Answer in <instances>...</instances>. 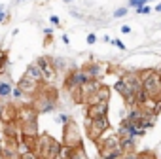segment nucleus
<instances>
[{"label": "nucleus", "mask_w": 161, "mask_h": 159, "mask_svg": "<svg viewBox=\"0 0 161 159\" xmlns=\"http://www.w3.org/2000/svg\"><path fill=\"white\" fill-rule=\"evenodd\" d=\"M99 144V151H104V150H119V138L118 134H112L108 138H104L103 142H97Z\"/></svg>", "instance_id": "ddd939ff"}, {"label": "nucleus", "mask_w": 161, "mask_h": 159, "mask_svg": "<svg viewBox=\"0 0 161 159\" xmlns=\"http://www.w3.org/2000/svg\"><path fill=\"white\" fill-rule=\"evenodd\" d=\"M138 159H157V157H155L153 151H148V150H146V151H140V153H138Z\"/></svg>", "instance_id": "dca6fc26"}, {"label": "nucleus", "mask_w": 161, "mask_h": 159, "mask_svg": "<svg viewBox=\"0 0 161 159\" xmlns=\"http://www.w3.org/2000/svg\"><path fill=\"white\" fill-rule=\"evenodd\" d=\"M150 12V8L148 6H142V8H136V14H148Z\"/></svg>", "instance_id": "412c9836"}, {"label": "nucleus", "mask_w": 161, "mask_h": 159, "mask_svg": "<svg viewBox=\"0 0 161 159\" xmlns=\"http://www.w3.org/2000/svg\"><path fill=\"white\" fill-rule=\"evenodd\" d=\"M21 159H38V155L34 151H23L21 153Z\"/></svg>", "instance_id": "f3484780"}, {"label": "nucleus", "mask_w": 161, "mask_h": 159, "mask_svg": "<svg viewBox=\"0 0 161 159\" xmlns=\"http://www.w3.org/2000/svg\"><path fill=\"white\" fill-rule=\"evenodd\" d=\"M121 159H138V153H135V151H127V153H123Z\"/></svg>", "instance_id": "a211bd4d"}, {"label": "nucleus", "mask_w": 161, "mask_h": 159, "mask_svg": "<svg viewBox=\"0 0 161 159\" xmlns=\"http://www.w3.org/2000/svg\"><path fill=\"white\" fill-rule=\"evenodd\" d=\"M108 99H110V89L106 85H101V89L91 99H87V104H108Z\"/></svg>", "instance_id": "6e6552de"}, {"label": "nucleus", "mask_w": 161, "mask_h": 159, "mask_svg": "<svg viewBox=\"0 0 161 159\" xmlns=\"http://www.w3.org/2000/svg\"><path fill=\"white\" fill-rule=\"evenodd\" d=\"M17 87L23 91V93H38L40 91V84H36V82H32L31 78H27V76H23V78H19V82H17Z\"/></svg>", "instance_id": "0eeeda50"}, {"label": "nucleus", "mask_w": 161, "mask_h": 159, "mask_svg": "<svg viewBox=\"0 0 161 159\" xmlns=\"http://www.w3.org/2000/svg\"><path fill=\"white\" fill-rule=\"evenodd\" d=\"M25 76H27V78H31L32 82H36V84H42V82H44L42 70H40V66H38L36 63H32V64H29V66H27V72H25Z\"/></svg>", "instance_id": "f8f14e48"}, {"label": "nucleus", "mask_w": 161, "mask_h": 159, "mask_svg": "<svg viewBox=\"0 0 161 159\" xmlns=\"http://www.w3.org/2000/svg\"><path fill=\"white\" fill-rule=\"evenodd\" d=\"M63 146L66 148H76V146H82V136H80V129L78 125L68 119L64 125H63V140H61Z\"/></svg>", "instance_id": "7ed1b4c3"}, {"label": "nucleus", "mask_w": 161, "mask_h": 159, "mask_svg": "<svg viewBox=\"0 0 161 159\" xmlns=\"http://www.w3.org/2000/svg\"><path fill=\"white\" fill-rule=\"evenodd\" d=\"M84 70H86V74H87L91 80H99V82H101V78L104 76V72L108 70V66H104V64H101V63H89V64L84 66Z\"/></svg>", "instance_id": "423d86ee"}, {"label": "nucleus", "mask_w": 161, "mask_h": 159, "mask_svg": "<svg viewBox=\"0 0 161 159\" xmlns=\"http://www.w3.org/2000/svg\"><path fill=\"white\" fill-rule=\"evenodd\" d=\"M121 34H131V27L129 25H123L121 27Z\"/></svg>", "instance_id": "4be33fe9"}, {"label": "nucleus", "mask_w": 161, "mask_h": 159, "mask_svg": "<svg viewBox=\"0 0 161 159\" xmlns=\"http://www.w3.org/2000/svg\"><path fill=\"white\" fill-rule=\"evenodd\" d=\"M57 121H59V123L63 121V125H64V123L68 121V116H66V114H61V116H57Z\"/></svg>", "instance_id": "aec40b11"}, {"label": "nucleus", "mask_w": 161, "mask_h": 159, "mask_svg": "<svg viewBox=\"0 0 161 159\" xmlns=\"http://www.w3.org/2000/svg\"><path fill=\"white\" fill-rule=\"evenodd\" d=\"M17 108L15 106H2V112H0V119H2V123H15L17 121Z\"/></svg>", "instance_id": "9b49d317"}, {"label": "nucleus", "mask_w": 161, "mask_h": 159, "mask_svg": "<svg viewBox=\"0 0 161 159\" xmlns=\"http://www.w3.org/2000/svg\"><path fill=\"white\" fill-rule=\"evenodd\" d=\"M127 14V8H119V10H116V14H114V17H123Z\"/></svg>", "instance_id": "6ab92c4d"}, {"label": "nucleus", "mask_w": 161, "mask_h": 159, "mask_svg": "<svg viewBox=\"0 0 161 159\" xmlns=\"http://www.w3.org/2000/svg\"><path fill=\"white\" fill-rule=\"evenodd\" d=\"M0 112H2V106H0Z\"/></svg>", "instance_id": "c85d7f7f"}, {"label": "nucleus", "mask_w": 161, "mask_h": 159, "mask_svg": "<svg viewBox=\"0 0 161 159\" xmlns=\"http://www.w3.org/2000/svg\"><path fill=\"white\" fill-rule=\"evenodd\" d=\"M114 89H116V91H118L123 99H125V102H127L129 106H135V95H133V91H131V89H129L123 82H121V80H118V82H116Z\"/></svg>", "instance_id": "9d476101"}, {"label": "nucleus", "mask_w": 161, "mask_h": 159, "mask_svg": "<svg viewBox=\"0 0 161 159\" xmlns=\"http://www.w3.org/2000/svg\"><path fill=\"white\" fill-rule=\"evenodd\" d=\"M61 142L55 140L49 134H40L36 140V148L34 153L38 155V159H59V151H61Z\"/></svg>", "instance_id": "f257e3e1"}, {"label": "nucleus", "mask_w": 161, "mask_h": 159, "mask_svg": "<svg viewBox=\"0 0 161 159\" xmlns=\"http://www.w3.org/2000/svg\"><path fill=\"white\" fill-rule=\"evenodd\" d=\"M66 2H70V0H66Z\"/></svg>", "instance_id": "c756f323"}, {"label": "nucleus", "mask_w": 161, "mask_h": 159, "mask_svg": "<svg viewBox=\"0 0 161 159\" xmlns=\"http://www.w3.org/2000/svg\"><path fill=\"white\" fill-rule=\"evenodd\" d=\"M49 21H51L53 25H59V17H57V15H51V17H49Z\"/></svg>", "instance_id": "393cba45"}, {"label": "nucleus", "mask_w": 161, "mask_h": 159, "mask_svg": "<svg viewBox=\"0 0 161 159\" xmlns=\"http://www.w3.org/2000/svg\"><path fill=\"white\" fill-rule=\"evenodd\" d=\"M108 127H110L108 118H101V119H87V133H89V136H91L95 142H99V140L103 138V133H104Z\"/></svg>", "instance_id": "20e7f679"}, {"label": "nucleus", "mask_w": 161, "mask_h": 159, "mask_svg": "<svg viewBox=\"0 0 161 159\" xmlns=\"http://www.w3.org/2000/svg\"><path fill=\"white\" fill-rule=\"evenodd\" d=\"M155 10H157V12H161V4H159V6H157V8H155Z\"/></svg>", "instance_id": "bb28decb"}, {"label": "nucleus", "mask_w": 161, "mask_h": 159, "mask_svg": "<svg viewBox=\"0 0 161 159\" xmlns=\"http://www.w3.org/2000/svg\"><path fill=\"white\" fill-rule=\"evenodd\" d=\"M2 10H4V6H0V21L4 19V14H2Z\"/></svg>", "instance_id": "a878e982"}, {"label": "nucleus", "mask_w": 161, "mask_h": 159, "mask_svg": "<svg viewBox=\"0 0 161 159\" xmlns=\"http://www.w3.org/2000/svg\"><path fill=\"white\" fill-rule=\"evenodd\" d=\"M14 91V84L12 80H8L6 76H0V99H8Z\"/></svg>", "instance_id": "4468645a"}, {"label": "nucleus", "mask_w": 161, "mask_h": 159, "mask_svg": "<svg viewBox=\"0 0 161 159\" xmlns=\"http://www.w3.org/2000/svg\"><path fill=\"white\" fill-rule=\"evenodd\" d=\"M140 74V84L148 99H155L161 93V74L157 70H142Z\"/></svg>", "instance_id": "f03ea898"}, {"label": "nucleus", "mask_w": 161, "mask_h": 159, "mask_svg": "<svg viewBox=\"0 0 161 159\" xmlns=\"http://www.w3.org/2000/svg\"><path fill=\"white\" fill-rule=\"evenodd\" d=\"M0 144H2V136H0Z\"/></svg>", "instance_id": "cd10ccee"}, {"label": "nucleus", "mask_w": 161, "mask_h": 159, "mask_svg": "<svg viewBox=\"0 0 161 159\" xmlns=\"http://www.w3.org/2000/svg\"><path fill=\"white\" fill-rule=\"evenodd\" d=\"M36 64H38V66H40V70H42L44 82L51 84L53 80H55V76H57V70H55V66H53L51 59H49V57H40V59L36 61Z\"/></svg>", "instance_id": "39448f33"}, {"label": "nucleus", "mask_w": 161, "mask_h": 159, "mask_svg": "<svg viewBox=\"0 0 161 159\" xmlns=\"http://www.w3.org/2000/svg\"><path fill=\"white\" fill-rule=\"evenodd\" d=\"M6 68H8V53L0 51V76H4Z\"/></svg>", "instance_id": "2eb2a0df"}, {"label": "nucleus", "mask_w": 161, "mask_h": 159, "mask_svg": "<svg viewBox=\"0 0 161 159\" xmlns=\"http://www.w3.org/2000/svg\"><path fill=\"white\" fill-rule=\"evenodd\" d=\"M114 44H116V46H118L119 49H125V44H123L121 40H114Z\"/></svg>", "instance_id": "b1692460"}, {"label": "nucleus", "mask_w": 161, "mask_h": 159, "mask_svg": "<svg viewBox=\"0 0 161 159\" xmlns=\"http://www.w3.org/2000/svg\"><path fill=\"white\" fill-rule=\"evenodd\" d=\"M95 40H97L95 34H89V36H87V44H95Z\"/></svg>", "instance_id": "5701e85b"}, {"label": "nucleus", "mask_w": 161, "mask_h": 159, "mask_svg": "<svg viewBox=\"0 0 161 159\" xmlns=\"http://www.w3.org/2000/svg\"><path fill=\"white\" fill-rule=\"evenodd\" d=\"M108 114V104H89L87 108V119H101L106 118Z\"/></svg>", "instance_id": "1a4fd4ad"}]
</instances>
